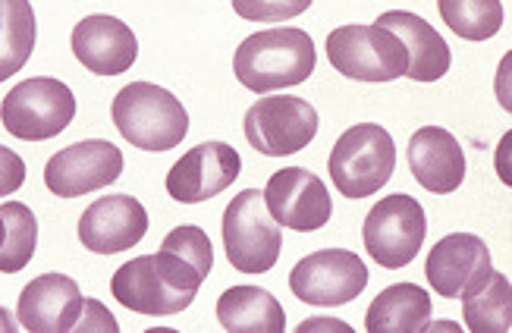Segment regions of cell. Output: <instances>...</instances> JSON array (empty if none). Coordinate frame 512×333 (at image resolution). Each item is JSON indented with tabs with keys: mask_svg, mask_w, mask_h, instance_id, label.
<instances>
[{
	"mask_svg": "<svg viewBox=\"0 0 512 333\" xmlns=\"http://www.w3.org/2000/svg\"><path fill=\"white\" fill-rule=\"evenodd\" d=\"M205 277L180 255L161 249L158 255H139L120 264L110 293L114 299L136 315L170 318L180 315L195 302Z\"/></svg>",
	"mask_w": 512,
	"mask_h": 333,
	"instance_id": "6da1fadb",
	"label": "cell"
},
{
	"mask_svg": "<svg viewBox=\"0 0 512 333\" xmlns=\"http://www.w3.org/2000/svg\"><path fill=\"white\" fill-rule=\"evenodd\" d=\"M315 41L305 29L274 26L249 35L233 54V73L249 92L267 95L277 88L302 85L315 73Z\"/></svg>",
	"mask_w": 512,
	"mask_h": 333,
	"instance_id": "7a4b0ae2",
	"label": "cell"
},
{
	"mask_svg": "<svg viewBox=\"0 0 512 333\" xmlns=\"http://www.w3.org/2000/svg\"><path fill=\"white\" fill-rule=\"evenodd\" d=\"M110 117L132 148L154 154L176 148L189 132V114L180 98L151 82H129L120 88Z\"/></svg>",
	"mask_w": 512,
	"mask_h": 333,
	"instance_id": "3957f363",
	"label": "cell"
},
{
	"mask_svg": "<svg viewBox=\"0 0 512 333\" xmlns=\"http://www.w3.org/2000/svg\"><path fill=\"white\" fill-rule=\"evenodd\" d=\"M327 170L340 195L355 198V202L377 195L396 170L393 136L377 123L349 126L333 145Z\"/></svg>",
	"mask_w": 512,
	"mask_h": 333,
	"instance_id": "277c9868",
	"label": "cell"
},
{
	"mask_svg": "<svg viewBox=\"0 0 512 333\" xmlns=\"http://www.w3.org/2000/svg\"><path fill=\"white\" fill-rule=\"evenodd\" d=\"M327 60L346 79L355 82H393L406 76L409 51L384 26H340L327 35Z\"/></svg>",
	"mask_w": 512,
	"mask_h": 333,
	"instance_id": "5b68a950",
	"label": "cell"
},
{
	"mask_svg": "<svg viewBox=\"0 0 512 333\" xmlns=\"http://www.w3.org/2000/svg\"><path fill=\"white\" fill-rule=\"evenodd\" d=\"M73 117H76L73 88L54 76H38L13 85L4 104H0V123H4L10 136L22 142L54 139L73 123Z\"/></svg>",
	"mask_w": 512,
	"mask_h": 333,
	"instance_id": "8992f818",
	"label": "cell"
},
{
	"mask_svg": "<svg viewBox=\"0 0 512 333\" xmlns=\"http://www.w3.org/2000/svg\"><path fill=\"white\" fill-rule=\"evenodd\" d=\"M227 261L239 274H267L280 261L283 233L258 189L239 192L224 211Z\"/></svg>",
	"mask_w": 512,
	"mask_h": 333,
	"instance_id": "52a82bcc",
	"label": "cell"
},
{
	"mask_svg": "<svg viewBox=\"0 0 512 333\" xmlns=\"http://www.w3.org/2000/svg\"><path fill=\"white\" fill-rule=\"evenodd\" d=\"M425 233H428L425 208L406 192L381 198L362 224L365 252L387 271H399L412 264L421 246H425Z\"/></svg>",
	"mask_w": 512,
	"mask_h": 333,
	"instance_id": "ba28073f",
	"label": "cell"
},
{
	"mask_svg": "<svg viewBox=\"0 0 512 333\" xmlns=\"http://www.w3.org/2000/svg\"><path fill=\"white\" fill-rule=\"evenodd\" d=\"M246 142L264 158L305 151L318 136V110L293 95L261 98L246 110Z\"/></svg>",
	"mask_w": 512,
	"mask_h": 333,
	"instance_id": "9c48e42d",
	"label": "cell"
},
{
	"mask_svg": "<svg viewBox=\"0 0 512 333\" xmlns=\"http://www.w3.org/2000/svg\"><path fill=\"white\" fill-rule=\"evenodd\" d=\"M368 286L365 261L346 249H324L305 255L293 274H289V290L305 305L337 308L359 299Z\"/></svg>",
	"mask_w": 512,
	"mask_h": 333,
	"instance_id": "30bf717a",
	"label": "cell"
},
{
	"mask_svg": "<svg viewBox=\"0 0 512 333\" xmlns=\"http://www.w3.org/2000/svg\"><path fill=\"white\" fill-rule=\"evenodd\" d=\"M264 205L280 227L296 233H315L330 224L333 202L321 176L305 167H283L267 180Z\"/></svg>",
	"mask_w": 512,
	"mask_h": 333,
	"instance_id": "8fae6325",
	"label": "cell"
},
{
	"mask_svg": "<svg viewBox=\"0 0 512 333\" xmlns=\"http://www.w3.org/2000/svg\"><path fill=\"white\" fill-rule=\"evenodd\" d=\"M123 173V151L104 139H85L57 151L44 167V186L57 198H79L117 183Z\"/></svg>",
	"mask_w": 512,
	"mask_h": 333,
	"instance_id": "7c38bea8",
	"label": "cell"
},
{
	"mask_svg": "<svg viewBox=\"0 0 512 333\" xmlns=\"http://www.w3.org/2000/svg\"><path fill=\"white\" fill-rule=\"evenodd\" d=\"M242 173L239 151L227 142H202L167 173V195L183 205H202L230 189Z\"/></svg>",
	"mask_w": 512,
	"mask_h": 333,
	"instance_id": "4fadbf2b",
	"label": "cell"
},
{
	"mask_svg": "<svg viewBox=\"0 0 512 333\" xmlns=\"http://www.w3.org/2000/svg\"><path fill=\"white\" fill-rule=\"evenodd\" d=\"M148 233V211L132 195H104L79 217V242L95 255H117L139 246Z\"/></svg>",
	"mask_w": 512,
	"mask_h": 333,
	"instance_id": "5bb4252c",
	"label": "cell"
},
{
	"mask_svg": "<svg viewBox=\"0 0 512 333\" xmlns=\"http://www.w3.org/2000/svg\"><path fill=\"white\" fill-rule=\"evenodd\" d=\"M79 283L66 274H41L19 293V324L29 333H66L82 315Z\"/></svg>",
	"mask_w": 512,
	"mask_h": 333,
	"instance_id": "9a60e30c",
	"label": "cell"
},
{
	"mask_svg": "<svg viewBox=\"0 0 512 333\" xmlns=\"http://www.w3.org/2000/svg\"><path fill=\"white\" fill-rule=\"evenodd\" d=\"M73 54L95 76H123L139 57V41L117 16H85L73 29Z\"/></svg>",
	"mask_w": 512,
	"mask_h": 333,
	"instance_id": "2e32d148",
	"label": "cell"
},
{
	"mask_svg": "<svg viewBox=\"0 0 512 333\" xmlns=\"http://www.w3.org/2000/svg\"><path fill=\"white\" fill-rule=\"evenodd\" d=\"M491 252L475 233H450L428 252L425 274L431 290L443 299H459L465 286L491 274Z\"/></svg>",
	"mask_w": 512,
	"mask_h": 333,
	"instance_id": "e0dca14e",
	"label": "cell"
},
{
	"mask_svg": "<svg viewBox=\"0 0 512 333\" xmlns=\"http://www.w3.org/2000/svg\"><path fill=\"white\" fill-rule=\"evenodd\" d=\"M409 170L434 195H450L465 180V151L443 126H421L409 139Z\"/></svg>",
	"mask_w": 512,
	"mask_h": 333,
	"instance_id": "ac0fdd59",
	"label": "cell"
},
{
	"mask_svg": "<svg viewBox=\"0 0 512 333\" xmlns=\"http://www.w3.org/2000/svg\"><path fill=\"white\" fill-rule=\"evenodd\" d=\"M377 26L390 29L393 35H399V41L406 44L409 51V70L406 76L415 82H437L450 73V44L440 38V32L425 22L421 16L409 13V10H387L377 16Z\"/></svg>",
	"mask_w": 512,
	"mask_h": 333,
	"instance_id": "d6986e66",
	"label": "cell"
},
{
	"mask_svg": "<svg viewBox=\"0 0 512 333\" xmlns=\"http://www.w3.org/2000/svg\"><path fill=\"white\" fill-rule=\"evenodd\" d=\"M217 321L227 333H283V305L261 286H230L217 299Z\"/></svg>",
	"mask_w": 512,
	"mask_h": 333,
	"instance_id": "ffe728a7",
	"label": "cell"
},
{
	"mask_svg": "<svg viewBox=\"0 0 512 333\" xmlns=\"http://www.w3.org/2000/svg\"><path fill=\"white\" fill-rule=\"evenodd\" d=\"M431 296L418 283H393L371 302L365 327L371 333H418L431 321Z\"/></svg>",
	"mask_w": 512,
	"mask_h": 333,
	"instance_id": "44dd1931",
	"label": "cell"
},
{
	"mask_svg": "<svg viewBox=\"0 0 512 333\" xmlns=\"http://www.w3.org/2000/svg\"><path fill=\"white\" fill-rule=\"evenodd\" d=\"M462 318L475 333H509L512 327V286L491 271L462 290Z\"/></svg>",
	"mask_w": 512,
	"mask_h": 333,
	"instance_id": "7402d4cb",
	"label": "cell"
},
{
	"mask_svg": "<svg viewBox=\"0 0 512 333\" xmlns=\"http://www.w3.org/2000/svg\"><path fill=\"white\" fill-rule=\"evenodd\" d=\"M35 32V10L29 0H0V82L29 63Z\"/></svg>",
	"mask_w": 512,
	"mask_h": 333,
	"instance_id": "603a6c76",
	"label": "cell"
},
{
	"mask_svg": "<svg viewBox=\"0 0 512 333\" xmlns=\"http://www.w3.org/2000/svg\"><path fill=\"white\" fill-rule=\"evenodd\" d=\"M4 217V246H0V274H16L35 258L38 249V220L29 205L22 202H4L0 205Z\"/></svg>",
	"mask_w": 512,
	"mask_h": 333,
	"instance_id": "cb8c5ba5",
	"label": "cell"
},
{
	"mask_svg": "<svg viewBox=\"0 0 512 333\" xmlns=\"http://www.w3.org/2000/svg\"><path fill=\"white\" fill-rule=\"evenodd\" d=\"M437 10L440 19L465 41H487L503 29L500 0H437Z\"/></svg>",
	"mask_w": 512,
	"mask_h": 333,
	"instance_id": "d4e9b609",
	"label": "cell"
},
{
	"mask_svg": "<svg viewBox=\"0 0 512 333\" xmlns=\"http://www.w3.org/2000/svg\"><path fill=\"white\" fill-rule=\"evenodd\" d=\"M161 249L173 252V255H180L186 258L192 268L208 277L211 268H214V249H211V239L202 227H192V224H183V227H176L164 236L161 242Z\"/></svg>",
	"mask_w": 512,
	"mask_h": 333,
	"instance_id": "484cf974",
	"label": "cell"
},
{
	"mask_svg": "<svg viewBox=\"0 0 512 333\" xmlns=\"http://www.w3.org/2000/svg\"><path fill=\"white\" fill-rule=\"evenodd\" d=\"M311 7V0H233L236 16L249 22H286Z\"/></svg>",
	"mask_w": 512,
	"mask_h": 333,
	"instance_id": "4316f807",
	"label": "cell"
},
{
	"mask_svg": "<svg viewBox=\"0 0 512 333\" xmlns=\"http://www.w3.org/2000/svg\"><path fill=\"white\" fill-rule=\"evenodd\" d=\"M26 183V161L7 145H0V198L13 195Z\"/></svg>",
	"mask_w": 512,
	"mask_h": 333,
	"instance_id": "83f0119b",
	"label": "cell"
},
{
	"mask_svg": "<svg viewBox=\"0 0 512 333\" xmlns=\"http://www.w3.org/2000/svg\"><path fill=\"white\" fill-rule=\"evenodd\" d=\"M73 330H107V333H117L120 324H117V318L110 315L98 299H85L82 315H79Z\"/></svg>",
	"mask_w": 512,
	"mask_h": 333,
	"instance_id": "f1b7e54d",
	"label": "cell"
},
{
	"mask_svg": "<svg viewBox=\"0 0 512 333\" xmlns=\"http://www.w3.org/2000/svg\"><path fill=\"white\" fill-rule=\"evenodd\" d=\"M315 330H340V333H349V327L337 318H308L299 324V333H315Z\"/></svg>",
	"mask_w": 512,
	"mask_h": 333,
	"instance_id": "f546056e",
	"label": "cell"
},
{
	"mask_svg": "<svg viewBox=\"0 0 512 333\" xmlns=\"http://www.w3.org/2000/svg\"><path fill=\"white\" fill-rule=\"evenodd\" d=\"M19 327H16V321H13V315L7 312V308H0V333H16Z\"/></svg>",
	"mask_w": 512,
	"mask_h": 333,
	"instance_id": "4dcf8cb0",
	"label": "cell"
},
{
	"mask_svg": "<svg viewBox=\"0 0 512 333\" xmlns=\"http://www.w3.org/2000/svg\"><path fill=\"white\" fill-rule=\"evenodd\" d=\"M4 233H7V227H4V217H0V246H4Z\"/></svg>",
	"mask_w": 512,
	"mask_h": 333,
	"instance_id": "1f68e13d",
	"label": "cell"
}]
</instances>
